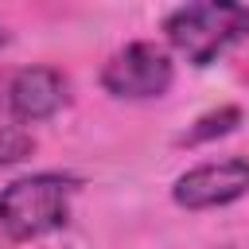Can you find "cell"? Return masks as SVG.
Returning <instances> with one entry per match:
<instances>
[{
	"label": "cell",
	"mask_w": 249,
	"mask_h": 249,
	"mask_svg": "<svg viewBox=\"0 0 249 249\" xmlns=\"http://www.w3.org/2000/svg\"><path fill=\"white\" fill-rule=\"evenodd\" d=\"M82 179L70 171H31L0 187V233L12 241H39L70 222Z\"/></svg>",
	"instance_id": "obj_1"
},
{
	"label": "cell",
	"mask_w": 249,
	"mask_h": 249,
	"mask_svg": "<svg viewBox=\"0 0 249 249\" xmlns=\"http://www.w3.org/2000/svg\"><path fill=\"white\" fill-rule=\"evenodd\" d=\"M163 39L167 51L183 62L206 70L226 51L249 39V4L230 0H202V4H179L163 16Z\"/></svg>",
	"instance_id": "obj_2"
},
{
	"label": "cell",
	"mask_w": 249,
	"mask_h": 249,
	"mask_svg": "<svg viewBox=\"0 0 249 249\" xmlns=\"http://www.w3.org/2000/svg\"><path fill=\"white\" fill-rule=\"evenodd\" d=\"M97 82L117 101H160L175 86V54L156 39H132L105 58Z\"/></svg>",
	"instance_id": "obj_3"
},
{
	"label": "cell",
	"mask_w": 249,
	"mask_h": 249,
	"mask_svg": "<svg viewBox=\"0 0 249 249\" xmlns=\"http://www.w3.org/2000/svg\"><path fill=\"white\" fill-rule=\"evenodd\" d=\"M66 105H70V78L58 66H47V62L16 66L0 82V113L19 128L51 121Z\"/></svg>",
	"instance_id": "obj_4"
},
{
	"label": "cell",
	"mask_w": 249,
	"mask_h": 249,
	"mask_svg": "<svg viewBox=\"0 0 249 249\" xmlns=\"http://www.w3.org/2000/svg\"><path fill=\"white\" fill-rule=\"evenodd\" d=\"M249 195V156H226L187 167L171 183V202L179 210H218L230 202H241Z\"/></svg>",
	"instance_id": "obj_5"
},
{
	"label": "cell",
	"mask_w": 249,
	"mask_h": 249,
	"mask_svg": "<svg viewBox=\"0 0 249 249\" xmlns=\"http://www.w3.org/2000/svg\"><path fill=\"white\" fill-rule=\"evenodd\" d=\"M241 124V105H214V109H206V113H198L179 136H175V144L179 148H202V144H214V140H222V136H230L233 128Z\"/></svg>",
	"instance_id": "obj_6"
},
{
	"label": "cell",
	"mask_w": 249,
	"mask_h": 249,
	"mask_svg": "<svg viewBox=\"0 0 249 249\" xmlns=\"http://www.w3.org/2000/svg\"><path fill=\"white\" fill-rule=\"evenodd\" d=\"M35 152V136L19 124H0V167H16Z\"/></svg>",
	"instance_id": "obj_7"
},
{
	"label": "cell",
	"mask_w": 249,
	"mask_h": 249,
	"mask_svg": "<svg viewBox=\"0 0 249 249\" xmlns=\"http://www.w3.org/2000/svg\"><path fill=\"white\" fill-rule=\"evenodd\" d=\"M8 43H12V31H8V27H4V23H0V51H4V47H8Z\"/></svg>",
	"instance_id": "obj_8"
}]
</instances>
